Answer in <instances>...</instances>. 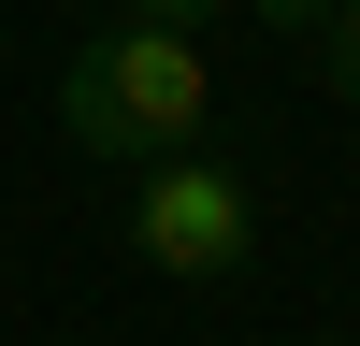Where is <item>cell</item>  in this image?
Listing matches in <instances>:
<instances>
[{
    "instance_id": "cell-5",
    "label": "cell",
    "mask_w": 360,
    "mask_h": 346,
    "mask_svg": "<svg viewBox=\"0 0 360 346\" xmlns=\"http://www.w3.org/2000/svg\"><path fill=\"white\" fill-rule=\"evenodd\" d=\"M115 15H159V29H217L231 0H115Z\"/></svg>"
},
{
    "instance_id": "cell-4",
    "label": "cell",
    "mask_w": 360,
    "mask_h": 346,
    "mask_svg": "<svg viewBox=\"0 0 360 346\" xmlns=\"http://www.w3.org/2000/svg\"><path fill=\"white\" fill-rule=\"evenodd\" d=\"M259 29H274V44H317V29H332V0H245Z\"/></svg>"
},
{
    "instance_id": "cell-1",
    "label": "cell",
    "mask_w": 360,
    "mask_h": 346,
    "mask_svg": "<svg viewBox=\"0 0 360 346\" xmlns=\"http://www.w3.org/2000/svg\"><path fill=\"white\" fill-rule=\"evenodd\" d=\"M217 115V72H202V29H159V15H115L72 44L58 72V130L86 159H159V144H202Z\"/></svg>"
},
{
    "instance_id": "cell-2",
    "label": "cell",
    "mask_w": 360,
    "mask_h": 346,
    "mask_svg": "<svg viewBox=\"0 0 360 346\" xmlns=\"http://www.w3.org/2000/svg\"><path fill=\"white\" fill-rule=\"evenodd\" d=\"M130 245L144 274H188V288H231L259 245V202L231 159H202V144H159V159H130Z\"/></svg>"
},
{
    "instance_id": "cell-3",
    "label": "cell",
    "mask_w": 360,
    "mask_h": 346,
    "mask_svg": "<svg viewBox=\"0 0 360 346\" xmlns=\"http://www.w3.org/2000/svg\"><path fill=\"white\" fill-rule=\"evenodd\" d=\"M317 72H332V101H360V0H332V29H317Z\"/></svg>"
}]
</instances>
